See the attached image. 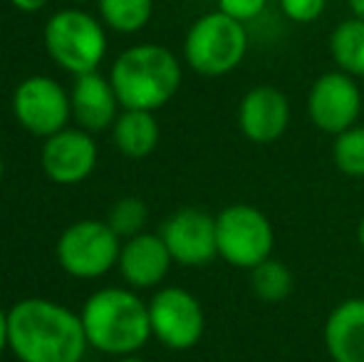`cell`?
I'll return each mask as SVG.
<instances>
[{"mask_svg": "<svg viewBox=\"0 0 364 362\" xmlns=\"http://www.w3.org/2000/svg\"><path fill=\"white\" fill-rule=\"evenodd\" d=\"M100 15L117 33H139L154 15V0H97Z\"/></svg>", "mask_w": 364, "mask_h": 362, "instance_id": "cell-20", "label": "cell"}, {"mask_svg": "<svg viewBox=\"0 0 364 362\" xmlns=\"http://www.w3.org/2000/svg\"><path fill=\"white\" fill-rule=\"evenodd\" d=\"M0 176H3V159H0Z\"/></svg>", "mask_w": 364, "mask_h": 362, "instance_id": "cell-30", "label": "cell"}, {"mask_svg": "<svg viewBox=\"0 0 364 362\" xmlns=\"http://www.w3.org/2000/svg\"><path fill=\"white\" fill-rule=\"evenodd\" d=\"M332 161L350 179H364V124L332 137Z\"/></svg>", "mask_w": 364, "mask_h": 362, "instance_id": "cell-21", "label": "cell"}, {"mask_svg": "<svg viewBox=\"0 0 364 362\" xmlns=\"http://www.w3.org/2000/svg\"><path fill=\"white\" fill-rule=\"evenodd\" d=\"M73 115L80 122L82 129L87 132H102L107 127H112L117 122V92L112 87V82L107 78H102L100 73H87L80 75L73 87Z\"/></svg>", "mask_w": 364, "mask_h": 362, "instance_id": "cell-16", "label": "cell"}, {"mask_svg": "<svg viewBox=\"0 0 364 362\" xmlns=\"http://www.w3.org/2000/svg\"><path fill=\"white\" fill-rule=\"evenodd\" d=\"M146 218H149L146 203L136 196H124L112 206L107 223H109L112 231L119 238H132L136 233H144L141 228L146 226Z\"/></svg>", "mask_w": 364, "mask_h": 362, "instance_id": "cell-22", "label": "cell"}, {"mask_svg": "<svg viewBox=\"0 0 364 362\" xmlns=\"http://www.w3.org/2000/svg\"><path fill=\"white\" fill-rule=\"evenodd\" d=\"M330 58L335 70H342L350 78L364 80V20L347 18L330 33Z\"/></svg>", "mask_w": 364, "mask_h": 362, "instance_id": "cell-18", "label": "cell"}, {"mask_svg": "<svg viewBox=\"0 0 364 362\" xmlns=\"http://www.w3.org/2000/svg\"><path fill=\"white\" fill-rule=\"evenodd\" d=\"M122 243L107 221H77L58 241V261L75 278H100L119 263Z\"/></svg>", "mask_w": 364, "mask_h": 362, "instance_id": "cell-7", "label": "cell"}, {"mask_svg": "<svg viewBox=\"0 0 364 362\" xmlns=\"http://www.w3.org/2000/svg\"><path fill=\"white\" fill-rule=\"evenodd\" d=\"M10 3L18 10H23V13H38V10H43L48 5V0H10Z\"/></svg>", "mask_w": 364, "mask_h": 362, "instance_id": "cell-25", "label": "cell"}, {"mask_svg": "<svg viewBox=\"0 0 364 362\" xmlns=\"http://www.w3.org/2000/svg\"><path fill=\"white\" fill-rule=\"evenodd\" d=\"M183 70L178 58L164 45H134L114 60L109 82L124 110L156 112L181 87Z\"/></svg>", "mask_w": 364, "mask_h": 362, "instance_id": "cell-2", "label": "cell"}, {"mask_svg": "<svg viewBox=\"0 0 364 362\" xmlns=\"http://www.w3.org/2000/svg\"><path fill=\"white\" fill-rule=\"evenodd\" d=\"M80 3H87V0H80Z\"/></svg>", "mask_w": 364, "mask_h": 362, "instance_id": "cell-31", "label": "cell"}, {"mask_svg": "<svg viewBox=\"0 0 364 362\" xmlns=\"http://www.w3.org/2000/svg\"><path fill=\"white\" fill-rule=\"evenodd\" d=\"M268 8V0H218V10L238 23H253Z\"/></svg>", "mask_w": 364, "mask_h": 362, "instance_id": "cell-24", "label": "cell"}, {"mask_svg": "<svg viewBox=\"0 0 364 362\" xmlns=\"http://www.w3.org/2000/svg\"><path fill=\"white\" fill-rule=\"evenodd\" d=\"M292 119L290 100L273 85H255L240 97L238 127L253 144H273L288 132Z\"/></svg>", "mask_w": 364, "mask_h": 362, "instance_id": "cell-12", "label": "cell"}, {"mask_svg": "<svg viewBox=\"0 0 364 362\" xmlns=\"http://www.w3.org/2000/svg\"><path fill=\"white\" fill-rule=\"evenodd\" d=\"M325 350L332 362H364V298H347L325 320Z\"/></svg>", "mask_w": 364, "mask_h": 362, "instance_id": "cell-15", "label": "cell"}, {"mask_svg": "<svg viewBox=\"0 0 364 362\" xmlns=\"http://www.w3.org/2000/svg\"><path fill=\"white\" fill-rule=\"evenodd\" d=\"M173 258L161 233H136L127 238L119 253V273L134 288H154L166 278Z\"/></svg>", "mask_w": 364, "mask_h": 362, "instance_id": "cell-14", "label": "cell"}, {"mask_svg": "<svg viewBox=\"0 0 364 362\" xmlns=\"http://www.w3.org/2000/svg\"><path fill=\"white\" fill-rule=\"evenodd\" d=\"M159 122L154 112L124 110L114 122V144L129 159H144L159 144Z\"/></svg>", "mask_w": 364, "mask_h": 362, "instance_id": "cell-17", "label": "cell"}, {"mask_svg": "<svg viewBox=\"0 0 364 362\" xmlns=\"http://www.w3.org/2000/svg\"><path fill=\"white\" fill-rule=\"evenodd\" d=\"M117 362H149L144 358H136V355H124V358H119Z\"/></svg>", "mask_w": 364, "mask_h": 362, "instance_id": "cell-29", "label": "cell"}, {"mask_svg": "<svg viewBox=\"0 0 364 362\" xmlns=\"http://www.w3.org/2000/svg\"><path fill=\"white\" fill-rule=\"evenodd\" d=\"M5 345H8V313H3L0 308V353L5 350Z\"/></svg>", "mask_w": 364, "mask_h": 362, "instance_id": "cell-26", "label": "cell"}, {"mask_svg": "<svg viewBox=\"0 0 364 362\" xmlns=\"http://www.w3.org/2000/svg\"><path fill=\"white\" fill-rule=\"evenodd\" d=\"M97 144L87 129H68L48 137L43 147V169L50 181L73 186L95 171Z\"/></svg>", "mask_w": 364, "mask_h": 362, "instance_id": "cell-13", "label": "cell"}, {"mask_svg": "<svg viewBox=\"0 0 364 362\" xmlns=\"http://www.w3.org/2000/svg\"><path fill=\"white\" fill-rule=\"evenodd\" d=\"M248 53V30L220 10L193 20L183 40V60L203 78H223L240 68Z\"/></svg>", "mask_w": 364, "mask_h": 362, "instance_id": "cell-4", "label": "cell"}, {"mask_svg": "<svg viewBox=\"0 0 364 362\" xmlns=\"http://www.w3.org/2000/svg\"><path fill=\"white\" fill-rule=\"evenodd\" d=\"M327 8V0H280V10L290 23L310 25L322 18Z\"/></svg>", "mask_w": 364, "mask_h": 362, "instance_id": "cell-23", "label": "cell"}, {"mask_svg": "<svg viewBox=\"0 0 364 362\" xmlns=\"http://www.w3.org/2000/svg\"><path fill=\"white\" fill-rule=\"evenodd\" d=\"M13 112L30 134L48 139L68 127L73 117V100L53 78L35 75L18 85L13 95Z\"/></svg>", "mask_w": 364, "mask_h": 362, "instance_id": "cell-10", "label": "cell"}, {"mask_svg": "<svg viewBox=\"0 0 364 362\" xmlns=\"http://www.w3.org/2000/svg\"><path fill=\"white\" fill-rule=\"evenodd\" d=\"M87 343L105 355H134L151 338L149 303L127 288H102L82 308Z\"/></svg>", "mask_w": 364, "mask_h": 362, "instance_id": "cell-3", "label": "cell"}, {"mask_svg": "<svg viewBox=\"0 0 364 362\" xmlns=\"http://www.w3.org/2000/svg\"><path fill=\"white\" fill-rule=\"evenodd\" d=\"M347 5H350V10H352L355 18L364 20V0H347Z\"/></svg>", "mask_w": 364, "mask_h": 362, "instance_id": "cell-27", "label": "cell"}, {"mask_svg": "<svg viewBox=\"0 0 364 362\" xmlns=\"http://www.w3.org/2000/svg\"><path fill=\"white\" fill-rule=\"evenodd\" d=\"M364 97L360 80L350 78L342 70L322 73L307 92V117L312 127L330 137L360 124Z\"/></svg>", "mask_w": 364, "mask_h": 362, "instance_id": "cell-9", "label": "cell"}, {"mask_svg": "<svg viewBox=\"0 0 364 362\" xmlns=\"http://www.w3.org/2000/svg\"><path fill=\"white\" fill-rule=\"evenodd\" d=\"M357 241H360V248L364 251V216H362V221L357 223Z\"/></svg>", "mask_w": 364, "mask_h": 362, "instance_id": "cell-28", "label": "cell"}, {"mask_svg": "<svg viewBox=\"0 0 364 362\" xmlns=\"http://www.w3.org/2000/svg\"><path fill=\"white\" fill-rule=\"evenodd\" d=\"M82 318L45 298H25L8 313V348L20 362H82L87 350Z\"/></svg>", "mask_w": 364, "mask_h": 362, "instance_id": "cell-1", "label": "cell"}, {"mask_svg": "<svg viewBox=\"0 0 364 362\" xmlns=\"http://www.w3.org/2000/svg\"><path fill=\"white\" fill-rule=\"evenodd\" d=\"M250 290L260 303L278 305L283 300L290 298L292 288H295V278L292 271L285 266L283 261L270 256L268 261L258 263L255 268H250Z\"/></svg>", "mask_w": 364, "mask_h": 362, "instance_id": "cell-19", "label": "cell"}, {"mask_svg": "<svg viewBox=\"0 0 364 362\" xmlns=\"http://www.w3.org/2000/svg\"><path fill=\"white\" fill-rule=\"evenodd\" d=\"M82 362H87V360H82Z\"/></svg>", "mask_w": 364, "mask_h": 362, "instance_id": "cell-32", "label": "cell"}, {"mask_svg": "<svg viewBox=\"0 0 364 362\" xmlns=\"http://www.w3.org/2000/svg\"><path fill=\"white\" fill-rule=\"evenodd\" d=\"M161 238L178 266L201 268L218 258L216 216L201 208H178L171 213L161 226Z\"/></svg>", "mask_w": 364, "mask_h": 362, "instance_id": "cell-11", "label": "cell"}, {"mask_svg": "<svg viewBox=\"0 0 364 362\" xmlns=\"http://www.w3.org/2000/svg\"><path fill=\"white\" fill-rule=\"evenodd\" d=\"M45 48L63 70L73 75L95 73L107 53V35L102 23L85 10H60L45 25Z\"/></svg>", "mask_w": 364, "mask_h": 362, "instance_id": "cell-5", "label": "cell"}, {"mask_svg": "<svg viewBox=\"0 0 364 362\" xmlns=\"http://www.w3.org/2000/svg\"><path fill=\"white\" fill-rule=\"evenodd\" d=\"M151 335L168 350H191L206 333V313L191 290L168 285L149 300Z\"/></svg>", "mask_w": 364, "mask_h": 362, "instance_id": "cell-8", "label": "cell"}, {"mask_svg": "<svg viewBox=\"0 0 364 362\" xmlns=\"http://www.w3.org/2000/svg\"><path fill=\"white\" fill-rule=\"evenodd\" d=\"M216 241L228 266L250 271L273 256L275 228L253 203H230L216 216Z\"/></svg>", "mask_w": 364, "mask_h": 362, "instance_id": "cell-6", "label": "cell"}]
</instances>
